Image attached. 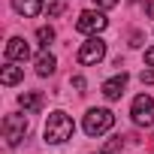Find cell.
<instances>
[{"label":"cell","mask_w":154,"mask_h":154,"mask_svg":"<svg viewBox=\"0 0 154 154\" xmlns=\"http://www.w3.org/2000/svg\"><path fill=\"white\" fill-rule=\"evenodd\" d=\"M72 130H75V124H72V118H69L66 112H51V115L45 118L42 136H45L48 145H60V142H66V139L72 136Z\"/></svg>","instance_id":"1"},{"label":"cell","mask_w":154,"mask_h":154,"mask_svg":"<svg viewBox=\"0 0 154 154\" xmlns=\"http://www.w3.org/2000/svg\"><path fill=\"white\" fill-rule=\"evenodd\" d=\"M112 124H115V115L109 109H88V115L82 121L88 136H103L106 130H112Z\"/></svg>","instance_id":"2"},{"label":"cell","mask_w":154,"mask_h":154,"mask_svg":"<svg viewBox=\"0 0 154 154\" xmlns=\"http://www.w3.org/2000/svg\"><path fill=\"white\" fill-rule=\"evenodd\" d=\"M106 57V42L97 36V33H91L85 42H82V48H79V54H75V60H79L82 66H91V63H100Z\"/></svg>","instance_id":"3"},{"label":"cell","mask_w":154,"mask_h":154,"mask_svg":"<svg viewBox=\"0 0 154 154\" xmlns=\"http://www.w3.org/2000/svg\"><path fill=\"white\" fill-rule=\"evenodd\" d=\"M24 136H27V118L24 115H6L3 118V139H6V145L15 148Z\"/></svg>","instance_id":"4"},{"label":"cell","mask_w":154,"mask_h":154,"mask_svg":"<svg viewBox=\"0 0 154 154\" xmlns=\"http://www.w3.org/2000/svg\"><path fill=\"white\" fill-rule=\"evenodd\" d=\"M130 115H133V124L151 127V124H154V97L139 94V97L133 100V106H130Z\"/></svg>","instance_id":"5"},{"label":"cell","mask_w":154,"mask_h":154,"mask_svg":"<svg viewBox=\"0 0 154 154\" xmlns=\"http://www.w3.org/2000/svg\"><path fill=\"white\" fill-rule=\"evenodd\" d=\"M106 24H109V18H106L103 12L85 9V12L79 15V21H75V30H82V33H100V30H106Z\"/></svg>","instance_id":"6"},{"label":"cell","mask_w":154,"mask_h":154,"mask_svg":"<svg viewBox=\"0 0 154 154\" xmlns=\"http://www.w3.org/2000/svg\"><path fill=\"white\" fill-rule=\"evenodd\" d=\"M124 88H127V72H118V75H112V79L103 82V97L106 100H121Z\"/></svg>","instance_id":"7"},{"label":"cell","mask_w":154,"mask_h":154,"mask_svg":"<svg viewBox=\"0 0 154 154\" xmlns=\"http://www.w3.org/2000/svg\"><path fill=\"white\" fill-rule=\"evenodd\" d=\"M6 57H9V60H27V57H30V45H27L21 36H12V39L6 42Z\"/></svg>","instance_id":"8"},{"label":"cell","mask_w":154,"mask_h":154,"mask_svg":"<svg viewBox=\"0 0 154 154\" xmlns=\"http://www.w3.org/2000/svg\"><path fill=\"white\" fill-rule=\"evenodd\" d=\"M18 106H21L24 112H39V109L45 106V100H42L39 91H24V94L18 97Z\"/></svg>","instance_id":"9"},{"label":"cell","mask_w":154,"mask_h":154,"mask_svg":"<svg viewBox=\"0 0 154 154\" xmlns=\"http://www.w3.org/2000/svg\"><path fill=\"white\" fill-rule=\"evenodd\" d=\"M12 6H15V12H21L24 18H33V15L42 12V0H12Z\"/></svg>","instance_id":"10"},{"label":"cell","mask_w":154,"mask_h":154,"mask_svg":"<svg viewBox=\"0 0 154 154\" xmlns=\"http://www.w3.org/2000/svg\"><path fill=\"white\" fill-rule=\"evenodd\" d=\"M54 66H57V60H54V54H51V51L36 54V75H51V72H54Z\"/></svg>","instance_id":"11"},{"label":"cell","mask_w":154,"mask_h":154,"mask_svg":"<svg viewBox=\"0 0 154 154\" xmlns=\"http://www.w3.org/2000/svg\"><path fill=\"white\" fill-rule=\"evenodd\" d=\"M21 75H24V69H21V66L6 63V66H3V72H0V82H3V85H15V82H21Z\"/></svg>","instance_id":"12"},{"label":"cell","mask_w":154,"mask_h":154,"mask_svg":"<svg viewBox=\"0 0 154 154\" xmlns=\"http://www.w3.org/2000/svg\"><path fill=\"white\" fill-rule=\"evenodd\" d=\"M121 148H124V136H112V139L106 142V148H103L100 154H118Z\"/></svg>","instance_id":"13"},{"label":"cell","mask_w":154,"mask_h":154,"mask_svg":"<svg viewBox=\"0 0 154 154\" xmlns=\"http://www.w3.org/2000/svg\"><path fill=\"white\" fill-rule=\"evenodd\" d=\"M36 39L48 48V42H54V30H51V27H39V30H36Z\"/></svg>","instance_id":"14"},{"label":"cell","mask_w":154,"mask_h":154,"mask_svg":"<svg viewBox=\"0 0 154 154\" xmlns=\"http://www.w3.org/2000/svg\"><path fill=\"white\" fill-rule=\"evenodd\" d=\"M72 88L79 91V94H85V88H88V82H85V75H72Z\"/></svg>","instance_id":"15"},{"label":"cell","mask_w":154,"mask_h":154,"mask_svg":"<svg viewBox=\"0 0 154 154\" xmlns=\"http://www.w3.org/2000/svg\"><path fill=\"white\" fill-rule=\"evenodd\" d=\"M139 82L142 85H154V69H142L139 72Z\"/></svg>","instance_id":"16"},{"label":"cell","mask_w":154,"mask_h":154,"mask_svg":"<svg viewBox=\"0 0 154 154\" xmlns=\"http://www.w3.org/2000/svg\"><path fill=\"white\" fill-rule=\"evenodd\" d=\"M63 12V3H48V15H60Z\"/></svg>","instance_id":"17"},{"label":"cell","mask_w":154,"mask_h":154,"mask_svg":"<svg viewBox=\"0 0 154 154\" xmlns=\"http://www.w3.org/2000/svg\"><path fill=\"white\" fill-rule=\"evenodd\" d=\"M130 45H136V48L142 45V33H139V30H133V33H130Z\"/></svg>","instance_id":"18"},{"label":"cell","mask_w":154,"mask_h":154,"mask_svg":"<svg viewBox=\"0 0 154 154\" xmlns=\"http://www.w3.org/2000/svg\"><path fill=\"white\" fill-rule=\"evenodd\" d=\"M94 3H97V6H100V9H112V6H115V3H118V0H94Z\"/></svg>","instance_id":"19"},{"label":"cell","mask_w":154,"mask_h":154,"mask_svg":"<svg viewBox=\"0 0 154 154\" xmlns=\"http://www.w3.org/2000/svg\"><path fill=\"white\" fill-rule=\"evenodd\" d=\"M145 63H148V66H154V45L145 51Z\"/></svg>","instance_id":"20"},{"label":"cell","mask_w":154,"mask_h":154,"mask_svg":"<svg viewBox=\"0 0 154 154\" xmlns=\"http://www.w3.org/2000/svg\"><path fill=\"white\" fill-rule=\"evenodd\" d=\"M145 12H148V15L154 18V0H148V6H145Z\"/></svg>","instance_id":"21"}]
</instances>
